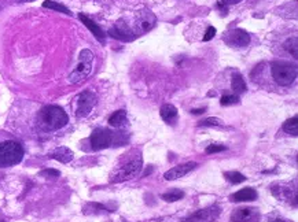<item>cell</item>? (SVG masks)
<instances>
[{"label":"cell","mask_w":298,"mask_h":222,"mask_svg":"<svg viewBox=\"0 0 298 222\" xmlns=\"http://www.w3.org/2000/svg\"><path fill=\"white\" fill-rule=\"evenodd\" d=\"M257 199V191L254 188H243L237 194L231 195L232 202H253Z\"/></svg>","instance_id":"2e32d148"},{"label":"cell","mask_w":298,"mask_h":222,"mask_svg":"<svg viewBox=\"0 0 298 222\" xmlns=\"http://www.w3.org/2000/svg\"><path fill=\"white\" fill-rule=\"evenodd\" d=\"M43 7H44V9L55 10V11H59V13H62V14L71 15L70 10L67 9V7H65L63 5H59V3H57V2H52V0H46V2L43 3Z\"/></svg>","instance_id":"7402d4cb"},{"label":"cell","mask_w":298,"mask_h":222,"mask_svg":"<svg viewBox=\"0 0 298 222\" xmlns=\"http://www.w3.org/2000/svg\"><path fill=\"white\" fill-rule=\"evenodd\" d=\"M214 34H216V28H213V26H209L208 30H206V33L204 36V41H209V40H212L214 37Z\"/></svg>","instance_id":"4dcf8cb0"},{"label":"cell","mask_w":298,"mask_h":222,"mask_svg":"<svg viewBox=\"0 0 298 222\" xmlns=\"http://www.w3.org/2000/svg\"><path fill=\"white\" fill-rule=\"evenodd\" d=\"M109 34L111 37L117 38L120 41H132L136 37V34L133 33L132 28L128 24H125L124 21H117L114 26H111L109 30Z\"/></svg>","instance_id":"8fae6325"},{"label":"cell","mask_w":298,"mask_h":222,"mask_svg":"<svg viewBox=\"0 0 298 222\" xmlns=\"http://www.w3.org/2000/svg\"><path fill=\"white\" fill-rule=\"evenodd\" d=\"M19 3H30V2H34V0H17Z\"/></svg>","instance_id":"e575fe53"},{"label":"cell","mask_w":298,"mask_h":222,"mask_svg":"<svg viewBox=\"0 0 298 222\" xmlns=\"http://www.w3.org/2000/svg\"><path fill=\"white\" fill-rule=\"evenodd\" d=\"M85 207L92 208V211H90L88 214H100V213H104V211H106V207L99 203H90V204H87Z\"/></svg>","instance_id":"83f0119b"},{"label":"cell","mask_w":298,"mask_h":222,"mask_svg":"<svg viewBox=\"0 0 298 222\" xmlns=\"http://www.w3.org/2000/svg\"><path fill=\"white\" fill-rule=\"evenodd\" d=\"M222 41L227 44L228 47L242 48L246 47L250 43V36L243 29H231L222 36Z\"/></svg>","instance_id":"ba28073f"},{"label":"cell","mask_w":298,"mask_h":222,"mask_svg":"<svg viewBox=\"0 0 298 222\" xmlns=\"http://www.w3.org/2000/svg\"><path fill=\"white\" fill-rule=\"evenodd\" d=\"M271 73L279 85L289 86L297 78V66L290 62L276 61L271 66Z\"/></svg>","instance_id":"277c9868"},{"label":"cell","mask_w":298,"mask_h":222,"mask_svg":"<svg viewBox=\"0 0 298 222\" xmlns=\"http://www.w3.org/2000/svg\"><path fill=\"white\" fill-rule=\"evenodd\" d=\"M224 177L231 183V184H241L243 181H246V177L239 173V171H227L224 173Z\"/></svg>","instance_id":"d4e9b609"},{"label":"cell","mask_w":298,"mask_h":222,"mask_svg":"<svg viewBox=\"0 0 298 222\" xmlns=\"http://www.w3.org/2000/svg\"><path fill=\"white\" fill-rule=\"evenodd\" d=\"M239 2H242V0H218V7H221V9H224L226 6L228 5H237V3H239Z\"/></svg>","instance_id":"1f68e13d"},{"label":"cell","mask_w":298,"mask_h":222,"mask_svg":"<svg viewBox=\"0 0 298 222\" xmlns=\"http://www.w3.org/2000/svg\"><path fill=\"white\" fill-rule=\"evenodd\" d=\"M205 110L206 109H198V110H191V113L193 114H204Z\"/></svg>","instance_id":"836d02e7"},{"label":"cell","mask_w":298,"mask_h":222,"mask_svg":"<svg viewBox=\"0 0 298 222\" xmlns=\"http://www.w3.org/2000/svg\"><path fill=\"white\" fill-rule=\"evenodd\" d=\"M59 174H61V173L58 170H55V169H46V170L40 171V175H42V177H46V179H50V177H51V179H55V177H59Z\"/></svg>","instance_id":"f1b7e54d"},{"label":"cell","mask_w":298,"mask_h":222,"mask_svg":"<svg viewBox=\"0 0 298 222\" xmlns=\"http://www.w3.org/2000/svg\"><path fill=\"white\" fill-rule=\"evenodd\" d=\"M221 213V208L218 206H210V207L198 210L197 213L191 214L189 218H185L184 222H214Z\"/></svg>","instance_id":"30bf717a"},{"label":"cell","mask_w":298,"mask_h":222,"mask_svg":"<svg viewBox=\"0 0 298 222\" xmlns=\"http://www.w3.org/2000/svg\"><path fill=\"white\" fill-rule=\"evenodd\" d=\"M284 50L289 52L291 57H294L297 59L298 57V38L297 37H291L289 38L286 43H284Z\"/></svg>","instance_id":"603a6c76"},{"label":"cell","mask_w":298,"mask_h":222,"mask_svg":"<svg viewBox=\"0 0 298 222\" xmlns=\"http://www.w3.org/2000/svg\"><path fill=\"white\" fill-rule=\"evenodd\" d=\"M117 136H119V133L116 135L110 129L96 128L90 137L91 147H92V150H95V151L109 148L114 142H117Z\"/></svg>","instance_id":"8992f818"},{"label":"cell","mask_w":298,"mask_h":222,"mask_svg":"<svg viewBox=\"0 0 298 222\" xmlns=\"http://www.w3.org/2000/svg\"><path fill=\"white\" fill-rule=\"evenodd\" d=\"M270 222H293V221H290V219L283 218V217H271Z\"/></svg>","instance_id":"d6a6232c"},{"label":"cell","mask_w":298,"mask_h":222,"mask_svg":"<svg viewBox=\"0 0 298 222\" xmlns=\"http://www.w3.org/2000/svg\"><path fill=\"white\" fill-rule=\"evenodd\" d=\"M283 130L287 135H291V136H297L298 135V117H293L291 119H287L286 122L283 123Z\"/></svg>","instance_id":"44dd1931"},{"label":"cell","mask_w":298,"mask_h":222,"mask_svg":"<svg viewBox=\"0 0 298 222\" xmlns=\"http://www.w3.org/2000/svg\"><path fill=\"white\" fill-rule=\"evenodd\" d=\"M160 113H161V118L168 123L173 122L177 118V109L173 104H164Z\"/></svg>","instance_id":"ac0fdd59"},{"label":"cell","mask_w":298,"mask_h":222,"mask_svg":"<svg viewBox=\"0 0 298 222\" xmlns=\"http://www.w3.org/2000/svg\"><path fill=\"white\" fill-rule=\"evenodd\" d=\"M157 22L156 15L153 14L150 10H143L140 13H137L136 21H135V26L132 28L133 33L136 36L146 33L148 30H152L154 28V25Z\"/></svg>","instance_id":"52a82bcc"},{"label":"cell","mask_w":298,"mask_h":222,"mask_svg":"<svg viewBox=\"0 0 298 222\" xmlns=\"http://www.w3.org/2000/svg\"><path fill=\"white\" fill-rule=\"evenodd\" d=\"M128 161L123 162L121 165L114 170L110 175V183H123L127 180H131L139 174V171L142 170L143 158L140 151H133V156H129L128 154Z\"/></svg>","instance_id":"6da1fadb"},{"label":"cell","mask_w":298,"mask_h":222,"mask_svg":"<svg viewBox=\"0 0 298 222\" xmlns=\"http://www.w3.org/2000/svg\"><path fill=\"white\" fill-rule=\"evenodd\" d=\"M40 121L48 130H58L66 126L69 117L59 106H46L40 111Z\"/></svg>","instance_id":"7a4b0ae2"},{"label":"cell","mask_w":298,"mask_h":222,"mask_svg":"<svg viewBox=\"0 0 298 222\" xmlns=\"http://www.w3.org/2000/svg\"><path fill=\"white\" fill-rule=\"evenodd\" d=\"M184 198V192L183 191H180V189H172L169 192H166V194L162 195V199L165 200V202H177L180 199Z\"/></svg>","instance_id":"cb8c5ba5"},{"label":"cell","mask_w":298,"mask_h":222,"mask_svg":"<svg viewBox=\"0 0 298 222\" xmlns=\"http://www.w3.org/2000/svg\"><path fill=\"white\" fill-rule=\"evenodd\" d=\"M238 102H239L238 95H227V96H222L220 104L221 106H231V104H237Z\"/></svg>","instance_id":"4316f807"},{"label":"cell","mask_w":298,"mask_h":222,"mask_svg":"<svg viewBox=\"0 0 298 222\" xmlns=\"http://www.w3.org/2000/svg\"><path fill=\"white\" fill-rule=\"evenodd\" d=\"M52 159H55V161L61 162V163H69L73 159V156L74 154L71 152V150H69L67 147H58L57 150H54V151L50 154Z\"/></svg>","instance_id":"9a60e30c"},{"label":"cell","mask_w":298,"mask_h":222,"mask_svg":"<svg viewBox=\"0 0 298 222\" xmlns=\"http://www.w3.org/2000/svg\"><path fill=\"white\" fill-rule=\"evenodd\" d=\"M226 151V147L224 146H217V144H210V146L206 148V154H216V152Z\"/></svg>","instance_id":"f546056e"},{"label":"cell","mask_w":298,"mask_h":222,"mask_svg":"<svg viewBox=\"0 0 298 222\" xmlns=\"http://www.w3.org/2000/svg\"><path fill=\"white\" fill-rule=\"evenodd\" d=\"M197 163L195 162H189V163H183V165L175 166V167H172L170 170H168L164 174L165 180L168 181H173V180H177L180 177H184L185 174H189L190 171H193L197 167Z\"/></svg>","instance_id":"4fadbf2b"},{"label":"cell","mask_w":298,"mask_h":222,"mask_svg":"<svg viewBox=\"0 0 298 222\" xmlns=\"http://www.w3.org/2000/svg\"><path fill=\"white\" fill-rule=\"evenodd\" d=\"M92 61H94V54L90 50H83L80 52V63L70 73L69 82L70 84H79L90 76L91 71H92Z\"/></svg>","instance_id":"5b68a950"},{"label":"cell","mask_w":298,"mask_h":222,"mask_svg":"<svg viewBox=\"0 0 298 222\" xmlns=\"http://www.w3.org/2000/svg\"><path fill=\"white\" fill-rule=\"evenodd\" d=\"M110 126H114V128H124L128 123V117L127 113L124 110H119L114 114H111L109 118Z\"/></svg>","instance_id":"e0dca14e"},{"label":"cell","mask_w":298,"mask_h":222,"mask_svg":"<svg viewBox=\"0 0 298 222\" xmlns=\"http://www.w3.org/2000/svg\"><path fill=\"white\" fill-rule=\"evenodd\" d=\"M24 148L14 140L0 143V167L14 166L22 161Z\"/></svg>","instance_id":"3957f363"},{"label":"cell","mask_w":298,"mask_h":222,"mask_svg":"<svg viewBox=\"0 0 298 222\" xmlns=\"http://www.w3.org/2000/svg\"><path fill=\"white\" fill-rule=\"evenodd\" d=\"M231 88L237 95L243 94V92L246 91V82H245V80H243V77H242L241 74L235 73V74L232 76Z\"/></svg>","instance_id":"ffe728a7"},{"label":"cell","mask_w":298,"mask_h":222,"mask_svg":"<svg viewBox=\"0 0 298 222\" xmlns=\"http://www.w3.org/2000/svg\"><path fill=\"white\" fill-rule=\"evenodd\" d=\"M272 194L279 200H291V198L295 200V198H297V195H291V188L284 187L283 184H280L279 188H272Z\"/></svg>","instance_id":"d6986e66"},{"label":"cell","mask_w":298,"mask_h":222,"mask_svg":"<svg viewBox=\"0 0 298 222\" xmlns=\"http://www.w3.org/2000/svg\"><path fill=\"white\" fill-rule=\"evenodd\" d=\"M199 126H222V121L218 118H214V117H210V118L201 121Z\"/></svg>","instance_id":"484cf974"},{"label":"cell","mask_w":298,"mask_h":222,"mask_svg":"<svg viewBox=\"0 0 298 222\" xmlns=\"http://www.w3.org/2000/svg\"><path fill=\"white\" fill-rule=\"evenodd\" d=\"M96 104V95L91 91H84L83 94H80L79 99H77V110L76 115L77 118H85L88 117L92 111V109Z\"/></svg>","instance_id":"9c48e42d"},{"label":"cell","mask_w":298,"mask_h":222,"mask_svg":"<svg viewBox=\"0 0 298 222\" xmlns=\"http://www.w3.org/2000/svg\"><path fill=\"white\" fill-rule=\"evenodd\" d=\"M260 211L255 207H241L237 208L231 214L232 222H258Z\"/></svg>","instance_id":"7c38bea8"},{"label":"cell","mask_w":298,"mask_h":222,"mask_svg":"<svg viewBox=\"0 0 298 222\" xmlns=\"http://www.w3.org/2000/svg\"><path fill=\"white\" fill-rule=\"evenodd\" d=\"M79 18H80L81 22H83V24L87 26V28L90 29L91 33L94 34L95 37H96V40H98L99 43H102V44L106 43V36H104V32L99 28V26H98V25L95 24L92 19H90L88 17H85L84 14L79 15Z\"/></svg>","instance_id":"5bb4252c"}]
</instances>
